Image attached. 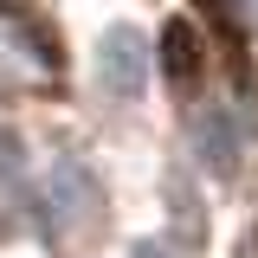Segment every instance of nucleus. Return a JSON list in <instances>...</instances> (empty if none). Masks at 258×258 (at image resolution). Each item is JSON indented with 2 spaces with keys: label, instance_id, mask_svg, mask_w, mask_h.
Returning a JSON list of instances; mask_svg holds the SVG:
<instances>
[{
  "label": "nucleus",
  "instance_id": "f257e3e1",
  "mask_svg": "<svg viewBox=\"0 0 258 258\" xmlns=\"http://www.w3.org/2000/svg\"><path fill=\"white\" fill-rule=\"evenodd\" d=\"M149 71H155V52H149V39L136 26H110L97 39V84L110 97H142Z\"/></svg>",
  "mask_w": 258,
  "mask_h": 258
},
{
  "label": "nucleus",
  "instance_id": "7ed1b4c3",
  "mask_svg": "<svg viewBox=\"0 0 258 258\" xmlns=\"http://www.w3.org/2000/svg\"><path fill=\"white\" fill-rule=\"evenodd\" d=\"M129 258H174V252H168L161 239H136V252H129Z\"/></svg>",
  "mask_w": 258,
  "mask_h": 258
},
{
  "label": "nucleus",
  "instance_id": "f03ea898",
  "mask_svg": "<svg viewBox=\"0 0 258 258\" xmlns=\"http://www.w3.org/2000/svg\"><path fill=\"white\" fill-rule=\"evenodd\" d=\"M200 161L213 174H232L239 168V136H232V116L226 110H207L200 116Z\"/></svg>",
  "mask_w": 258,
  "mask_h": 258
}]
</instances>
